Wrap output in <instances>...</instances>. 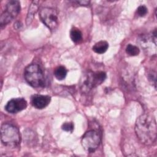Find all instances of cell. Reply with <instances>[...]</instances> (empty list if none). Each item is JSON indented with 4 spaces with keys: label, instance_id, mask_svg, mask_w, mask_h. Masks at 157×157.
Returning a JSON list of instances; mask_svg holds the SVG:
<instances>
[{
    "label": "cell",
    "instance_id": "obj_16",
    "mask_svg": "<svg viewBox=\"0 0 157 157\" xmlns=\"http://www.w3.org/2000/svg\"><path fill=\"white\" fill-rule=\"evenodd\" d=\"M136 13L139 17H144L147 13V8L144 5L140 6L137 8Z\"/></svg>",
    "mask_w": 157,
    "mask_h": 157
},
{
    "label": "cell",
    "instance_id": "obj_5",
    "mask_svg": "<svg viewBox=\"0 0 157 157\" xmlns=\"http://www.w3.org/2000/svg\"><path fill=\"white\" fill-rule=\"evenodd\" d=\"M101 140V135L95 130H89L83 136L81 140L82 147L88 153H93L99 147Z\"/></svg>",
    "mask_w": 157,
    "mask_h": 157
},
{
    "label": "cell",
    "instance_id": "obj_14",
    "mask_svg": "<svg viewBox=\"0 0 157 157\" xmlns=\"http://www.w3.org/2000/svg\"><path fill=\"white\" fill-rule=\"evenodd\" d=\"M126 52L128 55L134 56H137L139 54L140 50L137 46L129 44L126 46Z\"/></svg>",
    "mask_w": 157,
    "mask_h": 157
},
{
    "label": "cell",
    "instance_id": "obj_17",
    "mask_svg": "<svg viewBox=\"0 0 157 157\" xmlns=\"http://www.w3.org/2000/svg\"><path fill=\"white\" fill-rule=\"evenodd\" d=\"M148 78L149 81L154 85L155 88H156V72L154 71H150L148 73Z\"/></svg>",
    "mask_w": 157,
    "mask_h": 157
},
{
    "label": "cell",
    "instance_id": "obj_15",
    "mask_svg": "<svg viewBox=\"0 0 157 157\" xmlns=\"http://www.w3.org/2000/svg\"><path fill=\"white\" fill-rule=\"evenodd\" d=\"M74 126L72 122H65L62 124L61 128L66 132H72L74 130Z\"/></svg>",
    "mask_w": 157,
    "mask_h": 157
},
{
    "label": "cell",
    "instance_id": "obj_12",
    "mask_svg": "<svg viewBox=\"0 0 157 157\" xmlns=\"http://www.w3.org/2000/svg\"><path fill=\"white\" fill-rule=\"evenodd\" d=\"M70 37L72 42L74 43H78L82 39V32L76 28H72L70 31Z\"/></svg>",
    "mask_w": 157,
    "mask_h": 157
},
{
    "label": "cell",
    "instance_id": "obj_6",
    "mask_svg": "<svg viewBox=\"0 0 157 157\" xmlns=\"http://www.w3.org/2000/svg\"><path fill=\"white\" fill-rule=\"evenodd\" d=\"M20 9V3L18 1H10L6 5L5 11L1 15V26L2 27L3 26H5L10 23L19 13Z\"/></svg>",
    "mask_w": 157,
    "mask_h": 157
},
{
    "label": "cell",
    "instance_id": "obj_11",
    "mask_svg": "<svg viewBox=\"0 0 157 157\" xmlns=\"http://www.w3.org/2000/svg\"><path fill=\"white\" fill-rule=\"evenodd\" d=\"M109 47V44L105 40H101L96 42L93 47V50L98 54L105 53Z\"/></svg>",
    "mask_w": 157,
    "mask_h": 157
},
{
    "label": "cell",
    "instance_id": "obj_13",
    "mask_svg": "<svg viewBox=\"0 0 157 157\" xmlns=\"http://www.w3.org/2000/svg\"><path fill=\"white\" fill-rule=\"evenodd\" d=\"M66 75L67 70L65 67L63 66H59L57 67L54 71V75L59 80H62L65 78Z\"/></svg>",
    "mask_w": 157,
    "mask_h": 157
},
{
    "label": "cell",
    "instance_id": "obj_18",
    "mask_svg": "<svg viewBox=\"0 0 157 157\" xmlns=\"http://www.w3.org/2000/svg\"><path fill=\"white\" fill-rule=\"evenodd\" d=\"M75 2H77V4H79L81 6H87L88 4H89L90 1H75Z\"/></svg>",
    "mask_w": 157,
    "mask_h": 157
},
{
    "label": "cell",
    "instance_id": "obj_1",
    "mask_svg": "<svg viewBox=\"0 0 157 157\" xmlns=\"http://www.w3.org/2000/svg\"><path fill=\"white\" fill-rule=\"evenodd\" d=\"M135 132L140 142L146 145H152L156 140L157 128L154 117L148 114L140 115L136 120Z\"/></svg>",
    "mask_w": 157,
    "mask_h": 157
},
{
    "label": "cell",
    "instance_id": "obj_3",
    "mask_svg": "<svg viewBox=\"0 0 157 157\" xmlns=\"http://www.w3.org/2000/svg\"><path fill=\"white\" fill-rule=\"evenodd\" d=\"M26 81L33 87L39 88L45 85V78L40 66L36 64L28 66L24 71Z\"/></svg>",
    "mask_w": 157,
    "mask_h": 157
},
{
    "label": "cell",
    "instance_id": "obj_10",
    "mask_svg": "<svg viewBox=\"0 0 157 157\" xmlns=\"http://www.w3.org/2000/svg\"><path fill=\"white\" fill-rule=\"evenodd\" d=\"M38 4H39V1H33L29 7V10H28V12L27 14V17H26V25H29L34 17H35V14L36 13L37 9H38Z\"/></svg>",
    "mask_w": 157,
    "mask_h": 157
},
{
    "label": "cell",
    "instance_id": "obj_9",
    "mask_svg": "<svg viewBox=\"0 0 157 157\" xmlns=\"http://www.w3.org/2000/svg\"><path fill=\"white\" fill-rule=\"evenodd\" d=\"M51 100V98L47 95L34 94L31 96V102L33 107L38 109H42L47 107Z\"/></svg>",
    "mask_w": 157,
    "mask_h": 157
},
{
    "label": "cell",
    "instance_id": "obj_7",
    "mask_svg": "<svg viewBox=\"0 0 157 157\" xmlns=\"http://www.w3.org/2000/svg\"><path fill=\"white\" fill-rule=\"evenodd\" d=\"M39 17L44 24L50 30L56 29L58 25L56 11L50 7H44L39 12Z\"/></svg>",
    "mask_w": 157,
    "mask_h": 157
},
{
    "label": "cell",
    "instance_id": "obj_4",
    "mask_svg": "<svg viewBox=\"0 0 157 157\" xmlns=\"http://www.w3.org/2000/svg\"><path fill=\"white\" fill-rule=\"evenodd\" d=\"M106 73L103 71L88 72L81 83V89L83 92H89L91 89L101 85L106 78Z\"/></svg>",
    "mask_w": 157,
    "mask_h": 157
},
{
    "label": "cell",
    "instance_id": "obj_2",
    "mask_svg": "<svg viewBox=\"0 0 157 157\" xmlns=\"http://www.w3.org/2000/svg\"><path fill=\"white\" fill-rule=\"evenodd\" d=\"M20 134L18 128L13 124L4 123L1 128V140L6 147L14 148L20 143Z\"/></svg>",
    "mask_w": 157,
    "mask_h": 157
},
{
    "label": "cell",
    "instance_id": "obj_19",
    "mask_svg": "<svg viewBox=\"0 0 157 157\" xmlns=\"http://www.w3.org/2000/svg\"><path fill=\"white\" fill-rule=\"evenodd\" d=\"M21 26H22V25H21V23L20 21H17V22L14 24V27H15L17 29H19Z\"/></svg>",
    "mask_w": 157,
    "mask_h": 157
},
{
    "label": "cell",
    "instance_id": "obj_8",
    "mask_svg": "<svg viewBox=\"0 0 157 157\" xmlns=\"http://www.w3.org/2000/svg\"><path fill=\"white\" fill-rule=\"evenodd\" d=\"M27 107L26 101L22 98H13L10 99L6 104L5 109L10 113H16L24 109Z\"/></svg>",
    "mask_w": 157,
    "mask_h": 157
}]
</instances>
